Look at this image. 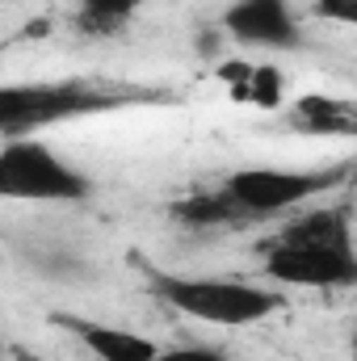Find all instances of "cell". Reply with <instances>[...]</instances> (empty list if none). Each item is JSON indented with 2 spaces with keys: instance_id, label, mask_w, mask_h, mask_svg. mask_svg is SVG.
<instances>
[{
  "instance_id": "obj_10",
  "label": "cell",
  "mask_w": 357,
  "mask_h": 361,
  "mask_svg": "<svg viewBox=\"0 0 357 361\" xmlns=\"http://www.w3.org/2000/svg\"><path fill=\"white\" fill-rule=\"evenodd\" d=\"M173 223L181 227H193V231H210V227H240V223H253L248 210L236 202V193L227 185L219 189H202V193H189L169 206Z\"/></svg>"
},
{
  "instance_id": "obj_5",
  "label": "cell",
  "mask_w": 357,
  "mask_h": 361,
  "mask_svg": "<svg viewBox=\"0 0 357 361\" xmlns=\"http://www.w3.org/2000/svg\"><path fill=\"white\" fill-rule=\"evenodd\" d=\"M265 277L282 286L303 290H349L357 286V252H332V248H294V244H261Z\"/></svg>"
},
{
  "instance_id": "obj_8",
  "label": "cell",
  "mask_w": 357,
  "mask_h": 361,
  "mask_svg": "<svg viewBox=\"0 0 357 361\" xmlns=\"http://www.w3.org/2000/svg\"><path fill=\"white\" fill-rule=\"evenodd\" d=\"M59 328H68L72 336H80V345L89 349L97 361H156L160 357V345L139 336V332H126V328H114V324H101V319H85V315H55Z\"/></svg>"
},
{
  "instance_id": "obj_13",
  "label": "cell",
  "mask_w": 357,
  "mask_h": 361,
  "mask_svg": "<svg viewBox=\"0 0 357 361\" xmlns=\"http://www.w3.org/2000/svg\"><path fill=\"white\" fill-rule=\"evenodd\" d=\"M311 17L357 30V0H311Z\"/></svg>"
},
{
  "instance_id": "obj_6",
  "label": "cell",
  "mask_w": 357,
  "mask_h": 361,
  "mask_svg": "<svg viewBox=\"0 0 357 361\" xmlns=\"http://www.w3.org/2000/svg\"><path fill=\"white\" fill-rule=\"evenodd\" d=\"M223 30L244 47H269V51H290L303 38L290 0H236L223 13Z\"/></svg>"
},
{
  "instance_id": "obj_4",
  "label": "cell",
  "mask_w": 357,
  "mask_h": 361,
  "mask_svg": "<svg viewBox=\"0 0 357 361\" xmlns=\"http://www.w3.org/2000/svg\"><path fill=\"white\" fill-rule=\"evenodd\" d=\"M345 164L337 169H269V164H253V169H236L231 177L223 180L236 202L248 210V219H273L286 214L328 189H337L345 180Z\"/></svg>"
},
{
  "instance_id": "obj_1",
  "label": "cell",
  "mask_w": 357,
  "mask_h": 361,
  "mask_svg": "<svg viewBox=\"0 0 357 361\" xmlns=\"http://www.w3.org/2000/svg\"><path fill=\"white\" fill-rule=\"evenodd\" d=\"M152 92L139 89H109L92 80H47V85H4L0 89V135L4 139H30L42 126L72 122L105 114L131 101H147Z\"/></svg>"
},
{
  "instance_id": "obj_9",
  "label": "cell",
  "mask_w": 357,
  "mask_h": 361,
  "mask_svg": "<svg viewBox=\"0 0 357 361\" xmlns=\"http://www.w3.org/2000/svg\"><path fill=\"white\" fill-rule=\"evenodd\" d=\"M273 244L357 252V248H353V223H349V210H341V206H320V210H307V214L290 219V223L273 235Z\"/></svg>"
},
{
  "instance_id": "obj_14",
  "label": "cell",
  "mask_w": 357,
  "mask_h": 361,
  "mask_svg": "<svg viewBox=\"0 0 357 361\" xmlns=\"http://www.w3.org/2000/svg\"><path fill=\"white\" fill-rule=\"evenodd\" d=\"M156 361H231L223 349H210V345H177V349H160Z\"/></svg>"
},
{
  "instance_id": "obj_11",
  "label": "cell",
  "mask_w": 357,
  "mask_h": 361,
  "mask_svg": "<svg viewBox=\"0 0 357 361\" xmlns=\"http://www.w3.org/2000/svg\"><path fill=\"white\" fill-rule=\"evenodd\" d=\"M139 8H143V0H80L76 21L85 34H118Z\"/></svg>"
},
{
  "instance_id": "obj_3",
  "label": "cell",
  "mask_w": 357,
  "mask_h": 361,
  "mask_svg": "<svg viewBox=\"0 0 357 361\" xmlns=\"http://www.w3.org/2000/svg\"><path fill=\"white\" fill-rule=\"evenodd\" d=\"M0 193L17 202H85L92 180L38 139H4Z\"/></svg>"
},
{
  "instance_id": "obj_7",
  "label": "cell",
  "mask_w": 357,
  "mask_h": 361,
  "mask_svg": "<svg viewBox=\"0 0 357 361\" xmlns=\"http://www.w3.org/2000/svg\"><path fill=\"white\" fill-rule=\"evenodd\" d=\"M282 122L303 139H357V101L332 92H303L286 105Z\"/></svg>"
},
{
  "instance_id": "obj_12",
  "label": "cell",
  "mask_w": 357,
  "mask_h": 361,
  "mask_svg": "<svg viewBox=\"0 0 357 361\" xmlns=\"http://www.w3.org/2000/svg\"><path fill=\"white\" fill-rule=\"evenodd\" d=\"M248 101L261 105V109H273V105L282 101V72H277V68H257V72H253Z\"/></svg>"
},
{
  "instance_id": "obj_2",
  "label": "cell",
  "mask_w": 357,
  "mask_h": 361,
  "mask_svg": "<svg viewBox=\"0 0 357 361\" xmlns=\"http://www.w3.org/2000/svg\"><path fill=\"white\" fill-rule=\"evenodd\" d=\"M152 290L181 315H193L202 324L219 328H248L261 324L273 311H282V294L265 290L244 277H177V273H152Z\"/></svg>"
}]
</instances>
